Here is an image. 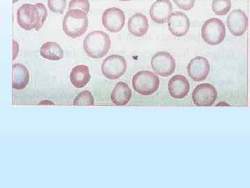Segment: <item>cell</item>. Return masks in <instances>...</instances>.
I'll list each match as a JSON object with an SVG mask.
<instances>
[{"instance_id":"cell-1","label":"cell","mask_w":250,"mask_h":188,"mask_svg":"<svg viewBox=\"0 0 250 188\" xmlns=\"http://www.w3.org/2000/svg\"><path fill=\"white\" fill-rule=\"evenodd\" d=\"M47 17V9L42 3L24 4L18 10V24L25 30H39L43 26Z\"/></svg>"},{"instance_id":"cell-2","label":"cell","mask_w":250,"mask_h":188,"mask_svg":"<svg viewBox=\"0 0 250 188\" xmlns=\"http://www.w3.org/2000/svg\"><path fill=\"white\" fill-rule=\"evenodd\" d=\"M109 36L103 31H94L85 38L83 49L88 57L100 59L104 57L111 48Z\"/></svg>"},{"instance_id":"cell-3","label":"cell","mask_w":250,"mask_h":188,"mask_svg":"<svg viewBox=\"0 0 250 188\" xmlns=\"http://www.w3.org/2000/svg\"><path fill=\"white\" fill-rule=\"evenodd\" d=\"M88 18L82 10L70 9L62 21V29L72 39L80 37L88 29Z\"/></svg>"},{"instance_id":"cell-4","label":"cell","mask_w":250,"mask_h":188,"mask_svg":"<svg viewBox=\"0 0 250 188\" xmlns=\"http://www.w3.org/2000/svg\"><path fill=\"white\" fill-rule=\"evenodd\" d=\"M159 85V77L149 70L138 72L132 79L134 90L143 95H150L155 93Z\"/></svg>"},{"instance_id":"cell-5","label":"cell","mask_w":250,"mask_h":188,"mask_svg":"<svg viewBox=\"0 0 250 188\" xmlns=\"http://www.w3.org/2000/svg\"><path fill=\"white\" fill-rule=\"evenodd\" d=\"M202 36L208 45H219L226 36L225 24L218 18L207 20L202 26Z\"/></svg>"},{"instance_id":"cell-6","label":"cell","mask_w":250,"mask_h":188,"mask_svg":"<svg viewBox=\"0 0 250 188\" xmlns=\"http://www.w3.org/2000/svg\"><path fill=\"white\" fill-rule=\"evenodd\" d=\"M127 64L124 57L118 54L108 56L102 64V72L108 80H118L126 72Z\"/></svg>"},{"instance_id":"cell-7","label":"cell","mask_w":250,"mask_h":188,"mask_svg":"<svg viewBox=\"0 0 250 188\" xmlns=\"http://www.w3.org/2000/svg\"><path fill=\"white\" fill-rule=\"evenodd\" d=\"M151 65L154 71L161 77H168L175 70L174 57L167 52H158L153 56Z\"/></svg>"},{"instance_id":"cell-8","label":"cell","mask_w":250,"mask_h":188,"mask_svg":"<svg viewBox=\"0 0 250 188\" xmlns=\"http://www.w3.org/2000/svg\"><path fill=\"white\" fill-rule=\"evenodd\" d=\"M218 92L213 85L208 83L197 85L192 92V100L197 106L209 107L214 104Z\"/></svg>"},{"instance_id":"cell-9","label":"cell","mask_w":250,"mask_h":188,"mask_svg":"<svg viewBox=\"0 0 250 188\" xmlns=\"http://www.w3.org/2000/svg\"><path fill=\"white\" fill-rule=\"evenodd\" d=\"M125 23L124 12L116 7L109 8L104 12L103 24L110 32L117 33L122 30Z\"/></svg>"},{"instance_id":"cell-10","label":"cell","mask_w":250,"mask_h":188,"mask_svg":"<svg viewBox=\"0 0 250 188\" xmlns=\"http://www.w3.org/2000/svg\"><path fill=\"white\" fill-rule=\"evenodd\" d=\"M188 74L192 80L200 82L207 78L210 70L208 59L203 57L192 59L187 67Z\"/></svg>"},{"instance_id":"cell-11","label":"cell","mask_w":250,"mask_h":188,"mask_svg":"<svg viewBox=\"0 0 250 188\" xmlns=\"http://www.w3.org/2000/svg\"><path fill=\"white\" fill-rule=\"evenodd\" d=\"M227 24L229 30L233 36H241L248 29V18L242 10H233L228 16Z\"/></svg>"},{"instance_id":"cell-12","label":"cell","mask_w":250,"mask_h":188,"mask_svg":"<svg viewBox=\"0 0 250 188\" xmlns=\"http://www.w3.org/2000/svg\"><path fill=\"white\" fill-rule=\"evenodd\" d=\"M172 10V3L169 0H157L151 6L149 15L154 22L164 24L170 19Z\"/></svg>"},{"instance_id":"cell-13","label":"cell","mask_w":250,"mask_h":188,"mask_svg":"<svg viewBox=\"0 0 250 188\" xmlns=\"http://www.w3.org/2000/svg\"><path fill=\"white\" fill-rule=\"evenodd\" d=\"M168 22V29L172 35L182 37L187 35L190 29V20L183 12L172 13Z\"/></svg>"},{"instance_id":"cell-14","label":"cell","mask_w":250,"mask_h":188,"mask_svg":"<svg viewBox=\"0 0 250 188\" xmlns=\"http://www.w3.org/2000/svg\"><path fill=\"white\" fill-rule=\"evenodd\" d=\"M190 88L189 81L184 75H174L168 82L169 93L174 98H185L190 92Z\"/></svg>"},{"instance_id":"cell-15","label":"cell","mask_w":250,"mask_h":188,"mask_svg":"<svg viewBox=\"0 0 250 188\" xmlns=\"http://www.w3.org/2000/svg\"><path fill=\"white\" fill-rule=\"evenodd\" d=\"M149 23L147 17L141 13H136L129 18L128 22V30L132 35L141 37L147 34Z\"/></svg>"},{"instance_id":"cell-16","label":"cell","mask_w":250,"mask_h":188,"mask_svg":"<svg viewBox=\"0 0 250 188\" xmlns=\"http://www.w3.org/2000/svg\"><path fill=\"white\" fill-rule=\"evenodd\" d=\"M29 70L22 64H16L12 67V87L14 90H22L29 82Z\"/></svg>"},{"instance_id":"cell-17","label":"cell","mask_w":250,"mask_h":188,"mask_svg":"<svg viewBox=\"0 0 250 188\" xmlns=\"http://www.w3.org/2000/svg\"><path fill=\"white\" fill-rule=\"evenodd\" d=\"M132 96V92L127 84L120 82L115 87L111 94V100L115 105L123 106L129 103Z\"/></svg>"},{"instance_id":"cell-18","label":"cell","mask_w":250,"mask_h":188,"mask_svg":"<svg viewBox=\"0 0 250 188\" xmlns=\"http://www.w3.org/2000/svg\"><path fill=\"white\" fill-rule=\"evenodd\" d=\"M70 82L77 88H83L89 82V69L85 65H78L74 67L70 72Z\"/></svg>"},{"instance_id":"cell-19","label":"cell","mask_w":250,"mask_h":188,"mask_svg":"<svg viewBox=\"0 0 250 188\" xmlns=\"http://www.w3.org/2000/svg\"><path fill=\"white\" fill-rule=\"evenodd\" d=\"M41 55L50 61H59L63 57V51L56 42H47L41 46Z\"/></svg>"},{"instance_id":"cell-20","label":"cell","mask_w":250,"mask_h":188,"mask_svg":"<svg viewBox=\"0 0 250 188\" xmlns=\"http://www.w3.org/2000/svg\"><path fill=\"white\" fill-rule=\"evenodd\" d=\"M231 8L230 0H213L212 10L217 16H225L229 12Z\"/></svg>"},{"instance_id":"cell-21","label":"cell","mask_w":250,"mask_h":188,"mask_svg":"<svg viewBox=\"0 0 250 188\" xmlns=\"http://www.w3.org/2000/svg\"><path fill=\"white\" fill-rule=\"evenodd\" d=\"M95 103L93 94L89 91H83L77 95L73 102L76 106H93Z\"/></svg>"},{"instance_id":"cell-22","label":"cell","mask_w":250,"mask_h":188,"mask_svg":"<svg viewBox=\"0 0 250 188\" xmlns=\"http://www.w3.org/2000/svg\"><path fill=\"white\" fill-rule=\"evenodd\" d=\"M90 9V2L88 0H72L69 3L68 9L82 10L85 14L89 13Z\"/></svg>"},{"instance_id":"cell-23","label":"cell","mask_w":250,"mask_h":188,"mask_svg":"<svg viewBox=\"0 0 250 188\" xmlns=\"http://www.w3.org/2000/svg\"><path fill=\"white\" fill-rule=\"evenodd\" d=\"M47 4L52 12L62 14L66 7V0H48Z\"/></svg>"},{"instance_id":"cell-24","label":"cell","mask_w":250,"mask_h":188,"mask_svg":"<svg viewBox=\"0 0 250 188\" xmlns=\"http://www.w3.org/2000/svg\"><path fill=\"white\" fill-rule=\"evenodd\" d=\"M173 1L179 9L184 11H189L192 9L195 2V0H173Z\"/></svg>"},{"instance_id":"cell-25","label":"cell","mask_w":250,"mask_h":188,"mask_svg":"<svg viewBox=\"0 0 250 188\" xmlns=\"http://www.w3.org/2000/svg\"><path fill=\"white\" fill-rule=\"evenodd\" d=\"M13 60H15L18 57V52H19V46L16 41L13 40Z\"/></svg>"},{"instance_id":"cell-26","label":"cell","mask_w":250,"mask_h":188,"mask_svg":"<svg viewBox=\"0 0 250 188\" xmlns=\"http://www.w3.org/2000/svg\"><path fill=\"white\" fill-rule=\"evenodd\" d=\"M18 1H19V0H13V3L17 2Z\"/></svg>"},{"instance_id":"cell-27","label":"cell","mask_w":250,"mask_h":188,"mask_svg":"<svg viewBox=\"0 0 250 188\" xmlns=\"http://www.w3.org/2000/svg\"><path fill=\"white\" fill-rule=\"evenodd\" d=\"M121 1H131V0H121Z\"/></svg>"}]
</instances>
